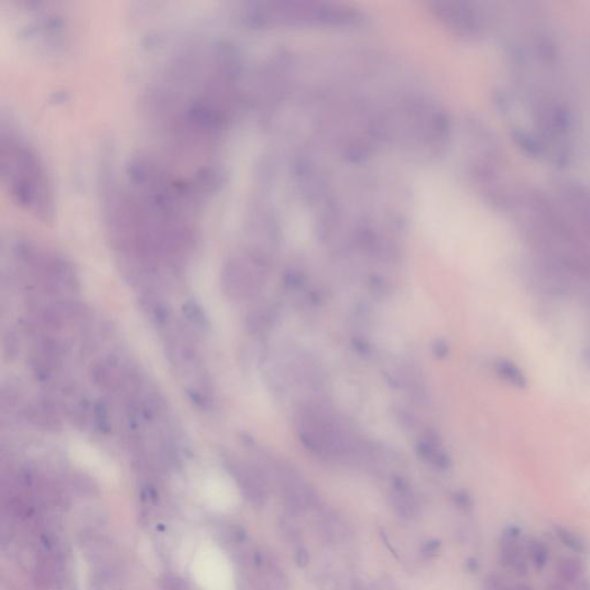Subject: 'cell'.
I'll list each match as a JSON object with an SVG mask.
<instances>
[{"mask_svg":"<svg viewBox=\"0 0 590 590\" xmlns=\"http://www.w3.org/2000/svg\"><path fill=\"white\" fill-rule=\"evenodd\" d=\"M1 181L14 203L42 222L55 216V195L49 174L35 150L21 136L1 128Z\"/></svg>","mask_w":590,"mask_h":590,"instance_id":"1","label":"cell"},{"mask_svg":"<svg viewBox=\"0 0 590 590\" xmlns=\"http://www.w3.org/2000/svg\"><path fill=\"white\" fill-rule=\"evenodd\" d=\"M299 439L308 450L326 458L345 456L352 450V439L331 414L308 406L300 412Z\"/></svg>","mask_w":590,"mask_h":590,"instance_id":"2","label":"cell"},{"mask_svg":"<svg viewBox=\"0 0 590 590\" xmlns=\"http://www.w3.org/2000/svg\"><path fill=\"white\" fill-rule=\"evenodd\" d=\"M554 198L574 227L590 240V185L576 180L563 181Z\"/></svg>","mask_w":590,"mask_h":590,"instance_id":"3","label":"cell"},{"mask_svg":"<svg viewBox=\"0 0 590 590\" xmlns=\"http://www.w3.org/2000/svg\"><path fill=\"white\" fill-rule=\"evenodd\" d=\"M499 563L519 578L530 573V562L522 542V530L517 525H508L499 539Z\"/></svg>","mask_w":590,"mask_h":590,"instance_id":"4","label":"cell"},{"mask_svg":"<svg viewBox=\"0 0 590 590\" xmlns=\"http://www.w3.org/2000/svg\"><path fill=\"white\" fill-rule=\"evenodd\" d=\"M225 283L232 296L247 298L261 287V274L240 263H232L226 271Z\"/></svg>","mask_w":590,"mask_h":590,"instance_id":"5","label":"cell"},{"mask_svg":"<svg viewBox=\"0 0 590 590\" xmlns=\"http://www.w3.org/2000/svg\"><path fill=\"white\" fill-rule=\"evenodd\" d=\"M392 504L400 517L411 519L417 515V502L411 486L400 476H396L392 480Z\"/></svg>","mask_w":590,"mask_h":590,"instance_id":"6","label":"cell"},{"mask_svg":"<svg viewBox=\"0 0 590 590\" xmlns=\"http://www.w3.org/2000/svg\"><path fill=\"white\" fill-rule=\"evenodd\" d=\"M417 456L427 463H431L437 468L445 469L450 467V458L441 450L439 445L432 439H424L420 441L417 446Z\"/></svg>","mask_w":590,"mask_h":590,"instance_id":"7","label":"cell"},{"mask_svg":"<svg viewBox=\"0 0 590 590\" xmlns=\"http://www.w3.org/2000/svg\"><path fill=\"white\" fill-rule=\"evenodd\" d=\"M552 532H554V537L558 540L560 545L565 547L571 552L578 554H586V552H587V541L584 539V536L580 535L574 530H571L569 527L563 526V525H556L552 528Z\"/></svg>","mask_w":590,"mask_h":590,"instance_id":"8","label":"cell"},{"mask_svg":"<svg viewBox=\"0 0 590 590\" xmlns=\"http://www.w3.org/2000/svg\"><path fill=\"white\" fill-rule=\"evenodd\" d=\"M525 548H526L527 558H528L530 565H532L539 572L543 571L550 559V551L547 543L542 540L532 537L526 542Z\"/></svg>","mask_w":590,"mask_h":590,"instance_id":"9","label":"cell"},{"mask_svg":"<svg viewBox=\"0 0 590 590\" xmlns=\"http://www.w3.org/2000/svg\"><path fill=\"white\" fill-rule=\"evenodd\" d=\"M496 371L503 380L513 384L515 387H523L526 385L525 375L513 363H508V361H499L496 363Z\"/></svg>","mask_w":590,"mask_h":590,"instance_id":"10","label":"cell"},{"mask_svg":"<svg viewBox=\"0 0 590 590\" xmlns=\"http://www.w3.org/2000/svg\"><path fill=\"white\" fill-rule=\"evenodd\" d=\"M454 502L456 506H458V508L463 512L472 511L473 508H474V502H473L472 497H471V495L467 491H463V490L456 491L454 493Z\"/></svg>","mask_w":590,"mask_h":590,"instance_id":"11","label":"cell"},{"mask_svg":"<svg viewBox=\"0 0 590 590\" xmlns=\"http://www.w3.org/2000/svg\"><path fill=\"white\" fill-rule=\"evenodd\" d=\"M441 541H439V540H430V541L426 542V543L422 545L421 552H422L423 556L431 558V557L437 556V554L441 552Z\"/></svg>","mask_w":590,"mask_h":590,"instance_id":"12","label":"cell"},{"mask_svg":"<svg viewBox=\"0 0 590 590\" xmlns=\"http://www.w3.org/2000/svg\"><path fill=\"white\" fill-rule=\"evenodd\" d=\"M294 560L299 567L304 569V567H306V566L309 564L311 557H309V554H308V551L306 550V549L300 547V548L296 550V552H295Z\"/></svg>","mask_w":590,"mask_h":590,"instance_id":"13","label":"cell"},{"mask_svg":"<svg viewBox=\"0 0 590 590\" xmlns=\"http://www.w3.org/2000/svg\"><path fill=\"white\" fill-rule=\"evenodd\" d=\"M432 352L437 358H445L449 354V346L445 341L436 340L435 344L432 345Z\"/></svg>","mask_w":590,"mask_h":590,"instance_id":"14","label":"cell"},{"mask_svg":"<svg viewBox=\"0 0 590 590\" xmlns=\"http://www.w3.org/2000/svg\"><path fill=\"white\" fill-rule=\"evenodd\" d=\"M478 567H480V565H478V559H475V558H469L466 562V569H468L469 572H478Z\"/></svg>","mask_w":590,"mask_h":590,"instance_id":"15","label":"cell"},{"mask_svg":"<svg viewBox=\"0 0 590 590\" xmlns=\"http://www.w3.org/2000/svg\"><path fill=\"white\" fill-rule=\"evenodd\" d=\"M382 539H383L384 542L387 543V545H387V548H389V550L391 551V552H392V554H395V556L398 557L397 556V551L395 550V549H393L392 547H391V545H390L389 540H387V535H385V534H382Z\"/></svg>","mask_w":590,"mask_h":590,"instance_id":"16","label":"cell"}]
</instances>
